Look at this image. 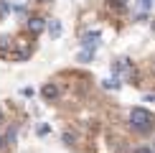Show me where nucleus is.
Instances as JSON below:
<instances>
[{
  "label": "nucleus",
  "instance_id": "nucleus-1",
  "mask_svg": "<svg viewBox=\"0 0 155 153\" xmlns=\"http://www.w3.org/2000/svg\"><path fill=\"white\" fill-rule=\"evenodd\" d=\"M130 125L135 127V130H140V133H147L153 127V115L143 110V107H132V112H130Z\"/></svg>",
  "mask_w": 155,
  "mask_h": 153
},
{
  "label": "nucleus",
  "instance_id": "nucleus-2",
  "mask_svg": "<svg viewBox=\"0 0 155 153\" xmlns=\"http://www.w3.org/2000/svg\"><path fill=\"white\" fill-rule=\"evenodd\" d=\"M112 74H114V76H125V79H130V76L135 74L132 61H130V59H117V61L112 64Z\"/></svg>",
  "mask_w": 155,
  "mask_h": 153
},
{
  "label": "nucleus",
  "instance_id": "nucleus-3",
  "mask_svg": "<svg viewBox=\"0 0 155 153\" xmlns=\"http://www.w3.org/2000/svg\"><path fill=\"white\" fill-rule=\"evenodd\" d=\"M81 46L89 49V51H94L97 46H99V33H97V31H92V33H84V36H81Z\"/></svg>",
  "mask_w": 155,
  "mask_h": 153
},
{
  "label": "nucleus",
  "instance_id": "nucleus-4",
  "mask_svg": "<svg viewBox=\"0 0 155 153\" xmlns=\"http://www.w3.org/2000/svg\"><path fill=\"white\" fill-rule=\"evenodd\" d=\"M61 21H56V18H51V21H48V33H51V38H59L61 36Z\"/></svg>",
  "mask_w": 155,
  "mask_h": 153
},
{
  "label": "nucleus",
  "instance_id": "nucleus-5",
  "mask_svg": "<svg viewBox=\"0 0 155 153\" xmlns=\"http://www.w3.org/2000/svg\"><path fill=\"white\" fill-rule=\"evenodd\" d=\"M153 5H155V0H137V8H140V13H143V15H140V18H145V13L150 10Z\"/></svg>",
  "mask_w": 155,
  "mask_h": 153
},
{
  "label": "nucleus",
  "instance_id": "nucleus-6",
  "mask_svg": "<svg viewBox=\"0 0 155 153\" xmlns=\"http://www.w3.org/2000/svg\"><path fill=\"white\" fill-rule=\"evenodd\" d=\"M28 28L33 31V33H41V31H43V18H33V21H28Z\"/></svg>",
  "mask_w": 155,
  "mask_h": 153
},
{
  "label": "nucleus",
  "instance_id": "nucleus-7",
  "mask_svg": "<svg viewBox=\"0 0 155 153\" xmlns=\"http://www.w3.org/2000/svg\"><path fill=\"white\" fill-rule=\"evenodd\" d=\"M56 94H59V89H56V84H46V87H43V97H46V100H54Z\"/></svg>",
  "mask_w": 155,
  "mask_h": 153
},
{
  "label": "nucleus",
  "instance_id": "nucleus-8",
  "mask_svg": "<svg viewBox=\"0 0 155 153\" xmlns=\"http://www.w3.org/2000/svg\"><path fill=\"white\" fill-rule=\"evenodd\" d=\"M102 84H104V89H120V87H122V82L114 76V79H104Z\"/></svg>",
  "mask_w": 155,
  "mask_h": 153
},
{
  "label": "nucleus",
  "instance_id": "nucleus-9",
  "mask_svg": "<svg viewBox=\"0 0 155 153\" xmlns=\"http://www.w3.org/2000/svg\"><path fill=\"white\" fill-rule=\"evenodd\" d=\"M94 59V51H89V49H81V54H79V61H92Z\"/></svg>",
  "mask_w": 155,
  "mask_h": 153
},
{
  "label": "nucleus",
  "instance_id": "nucleus-10",
  "mask_svg": "<svg viewBox=\"0 0 155 153\" xmlns=\"http://www.w3.org/2000/svg\"><path fill=\"white\" fill-rule=\"evenodd\" d=\"M21 92L25 94V97H33V89H31V87H23V89H21Z\"/></svg>",
  "mask_w": 155,
  "mask_h": 153
},
{
  "label": "nucleus",
  "instance_id": "nucleus-11",
  "mask_svg": "<svg viewBox=\"0 0 155 153\" xmlns=\"http://www.w3.org/2000/svg\"><path fill=\"white\" fill-rule=\"evenodd\" d=\"M135 153H155L153 148H135Z\"/></svg>",
  "mask_w": 155,
  "mask_h": 153
},
{
  "label": "nucleus",
  "instance_id": "nucleus-12",
  "mask_svg": "<svg viewBox=\"0 0 155 153\" xmlns=\"http://www.w3.org/2000/svg\"><path fill=\"white\" fill-rule=\"evenodd\" d=\"M145 102H155V94H145Z\"/></svg>",
  "mask_w": 155,
  "mask_h": 153
},
{
  "label": "nucleus",
  "instance_id": "nucleus-13",
  "mask_svg": "<svg viewBox=\"0 0 155 153\" xmlns=\"http://www.w3.org/2000/svg\"><path fill=\"white\" fill-rule=\"evenodd\" d=\"M0 123H3V112H0Z\"/></svg>",
  "mask_w": 155,
  "mask_h": 153
},
{
  "label": "nucleus",
  "instance_id": "nucleus-14",
  "mask_svg": "<svg viewBox=\"0 0 155 153\" xmlns=\"http://www.w3.org/2000/svg\"><path fill=\"white\" fill-rule=\"evenodd\" d=\"M153 31H155V21H153Z\"/></svg>",
  "mask_w": 155,
  "mask_h": 153
}]
</instances>
